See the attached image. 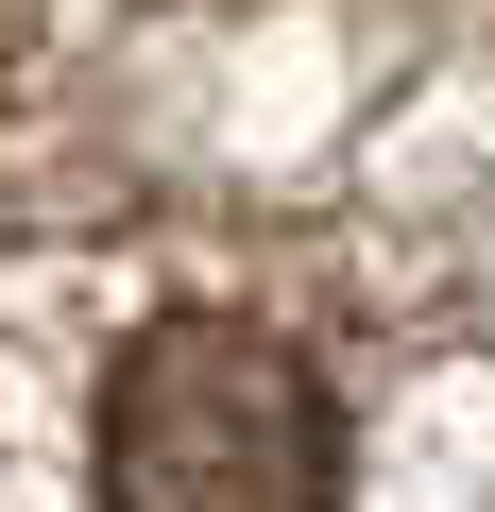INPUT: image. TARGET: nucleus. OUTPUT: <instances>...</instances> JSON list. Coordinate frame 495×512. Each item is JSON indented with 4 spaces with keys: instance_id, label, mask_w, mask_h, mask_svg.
Masks as SVG:
<instances>
[{
    "instance_id": "1",
    "label": "nucleus",
    "mask_w": 495,
    "mask_h": 512,
    "mask_svg": "<svg viewBox=\"0 0 495 512\" xmlns=\"http://www.w3.org/2000/svg\"><path fill=\"white\" fill-rule=\"evenodd\" d=\"M103 512H342V393L274 325H154L103 376Z\"/></svg>"
}]
</instances>
